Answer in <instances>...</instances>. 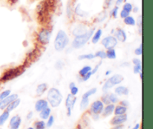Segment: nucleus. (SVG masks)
<instances>
[{
  "mask_svg": "<svg viewBox=\"0 0 153 129\" xmlns=\"http://www.w3.org/2000/svg\"><path fill=\"white\" fill-rule=\"evenodd\" d=\"M111 73H112L111 70H107V71L105 72V76H110V75L111 74Z\"/></svg>",
  "mask_w": 153,
  "mask_h": 129,
  "instance_id": "nucleus-54",
  "label": "nucleus"
},
{
  "mask_svg": "<svg viewBox=\"0 0 153 129\" xmlns=\"http://www.w3.org/2000/svg\"><path fill=\"white\" fill-rule=\"evenodd\" d=\"M136 25L138 26V31L139 34H142V16H139L137 17V21H136Z\"/></svg>",
  "mask_w": 153,
  "mask_h": 129,
  "instance_id": "nucleus-38",
  "label": "nucleus"
},
{
  "mask_svg": "<svg viewBox=\"0 0 153 129\" xmlns=\"http://www.w3.org/2000/svg\"><path fill=\"white\" fill-rule=\"evenodd\" d=\"M55 67L58 70H61L63 68V67H64V64H63V62L61 61H58V62H56Z\"/></svg>",
  "mask_w": 153,
  "mask_h": 129,
  "instance_id": "nucleus-46",
  "label": "nucleus"
},
{
  "mask_svg": "<svg viewBox=\"0 0 153 129\" xmlns=\"http://www.w3.org/2000/svg\"><path fill=\"white\" fill-rule=\"evenodd\" d=\"M140 124L137 123V124H136L134 127H133L132 129H140Z\"/></svg>",
  "mask_w": 153,
  "mask_h": 129,
  "instance_id": "nucleus-53",
  "label": "nucleus"
},
{
  "mask_svg": "<svg viewBox=\"0 0 153 129\" xmlns=\"http://www.w3.org/2000/svg\"><path fill=\"white\" fill-rule=\"evenodd\" d=\"M52 31L47 27H43L37 33V41L41 46H46L50 41Z\"/></svg>",
  "mask_w": 153,
  "mask_h": 129,
  "instance_id": "nucleus-5",
  "label": "nucleus"
},
{
  "mask_svg": "<svg viewBox=\"0 0 153 129\" xmlns=\"http://www.w3.org/2000/svg\"><path fill=\"white\" fill-rule=\"evenodd\" d=\"M47 107H49V103H48L47 100L43 99L37 100L34 105V109L37 112H40L42 110Z\"/></svg>",
  "mask_w": 153,
  "mask_h": 129,
  "instance_id": "nucleus-15",
  "label": "nucleus"
},
{
  "mask_svg": "<svg viewBox=\"0 0 153 129\" xmlns=\"http://www.w3.org/2000/svg\"><path fill=\"white\" fill-rule=\"evenodd\" d=\"M127 108L126 107H124V106L120 105H118L115 106L114 110V115H122L126 113Z\"/></svg>",
  "mask_w": 153,
  "mask_h": 129,
  "instance_id": "nucleus-22",
  "label": "nucleus"
},
{
  "mask_svg": "<svg viewBox=\"0 0 153 129\" xmlns=\"http://www.w3.org/2000/svg\"><path fill=\"white\" fill-rule=\"evenodd\" d=\"M75 13H76V15H78V16H82V17L87 14L86 12H85L84 10H82L80 4H78L76 6V7H75Z\"/></svg>",
  "mask_w": 153,
  "mask_h": 129,
  "instance_id": "nucleus-30",
  "label": "nucleus"
},
{
  "mask_svg": "<svg viewBox=\"0 0 153 129\" xmlns=\"http://www.w3.org/2000/svg\"><path fill=\"white\" fill-rule=\"evenodd\" d=\"M109 93H105L101 97V101L102 102V103L104 105H108L111 104L110 101H109V96H108Z\"/></svg>",
  "mask_w": 153,
  "mask_h": 129,
  "instance_id": "nucleus-33",
  "label": "nucleus"
},
{
  "mask_svg": "<svg viewBox=\"0 0 153 129\" xmlns=\"http://www.w3.org/2000/svg\"><path fill=\"white\" fill-rule=\"evenodd\" d=\"M34 129H45L46 128V122L43 120H39L36 121L34 123Z\"/></svg>",
  "mask_w": 153,
  "mask_h": 129,
  "instance_id": "nucleus-28",
  "label": "nucleus"
},
{
  "mask_svg": "<svg viewBox=\"0 0 153 129\" xmlns=\"http://www.w3.org/2000/svg\"><path fill=\"white\" fill-rule=\"evenodd\" d=\"M118 10H119V7H118L117 5H116L113 9H112L111 11V16H113L114 18L117 17Z\"/></svg>",
  "mask_w": 153,
  "mask_h": 129,
  "instance_id": "nucleus-40",
  "label": "nucleus"
},
{
  "mask_svg": "<svg viewBox=\"0 0 153 129\" xmlns=\"http://www.w3.org/2000/svg\"><path fill=\"white\" fill-rule=\"evenodd\" d=\"M10 93H11V90H5L0 93V102L4 99H5L7 96H8Z\"/></svg>",
  "mask_w": 153,
  "mask_h": 129,
  "instance_id": "nucleus-36",
  "label": "nucleus"
},
{
  "mask_svg": "<svg viewBox=\"0 0 153 129\" xmlns=\"http://www.w3.org/2000/svg\"><path fill=\"white\" fill-rule=\"evenodd\" d=\"M123 9L125 10H126L128 13H131L133 10V5L129 2H126L125 4L123 6Z\"/></svg>",
  "mask_w": 153,
  "mask_h": 129,
  "instance_id": "nucleus-37",
  "label": "nucleus"
},
{
  "mask_svg": "<svg viewBox=\"0 0 153 129\" xmlns=\"http://www.w3.org/2000/svg\"><path fill=\"white\" fill-rule=\"evenodd\" d=\"M33 115H34V113H33L32 111H30V112H28V114H27V116H26V119H28V120H30V119H32V117H33Z\"/></svg>",
  "mask_w": 153,
  "mask_h": 129,
  "instance_id": "nucleus-49",
  "label": "nucleus"
},
{
  "mask_svg": "<svg viewBox=\"0 0 153 129\" xmlns=\"http://www.w3.org/2000/svg\"><path fill=\"white\" fill-rule=\"evenodd\" d=\"M20 102H21V100L19 99V98L16 99H15L14 101H13L11 103H10V104L8 105V106L6 108L5 110H7V111H8L9 113H10V112L13 111L14 109H16V108L19 105Z\"/></svg>",
  "mask_w": 153,
  "mask_h": 129,
  "instance_id": "nucleus-20",
  "label": "nucleus"
},
{
  "mask_svg": "<svg viewBox=\"0 0 153 129\" xmlns=\"http://www.w3.org/2000/svg\"><path fill=\"white\" fill-rule=\"evenodd\" d=\"M120 105L124 106V107L128 108V106L129 105V103H128V102L127 101V100H122V101L120 102Z\"/></svg>",
  "mask_w": 153,
  "mask_h": 129,
  "instance_id": "nucleus-48",
  "label": "nucleus"
},
{
  "mask_svg": "<svg viewBox=\"0 0 153 129\" xmlns=\"http://www.w3.org/2000/svg\"><path fill=\"white\" fill-rule=\"evenodd\" d=\"M21 122H22V119L19 115H15V116H12L10 119V122H9L10 129H19L20 127Z\"/></svg>",
  "mask_w": 153,
  "mask_h": 129,
  "instance_id": "nucleus-14",
  "label": "nucleus"
},
{
  "mask_svg": "<svg viewBox=\"0 0 153 129\" xmlns=\"http://www.w3.org/2000/svg\"><path fill=\"white\" fill-rule=\"evenodd\" d=\"M129 15H130V13L127 12L126 10H123V9L121 10L120 13V17L122 18V19H125L126 17H127V16H129Z\"/></svg>",
  "mask_w": 153,
  "mask_h": 129,
  "instance_id": "nucleus-44",
  "label": "nucleus"
},
{
  "mask_svg": "<svg viewBox=\"0 0 153 129\" xmlns=\"http://www.w3.org/2000/svg\"><path fill=\"white\" fill-rule=\"evenodd\" d=\"M114 93L117 96H128L129 94V90L126 87L120 85L115 88Z\"/></svg>",
  "mask_w": 153,
  "mask_h": 129,
  "instance_id": "nucleus-17",
  "label": "nucleus"
},
{
  "mask_svg": "<svg viewBox=\"0 0 153 129\" xmlns=\"http://www.w3.org/2000/svg\"><path fill=\"white\" fill-rule=\"evenodd\" d=\"M94 33V28H90L89 31L85 34L75 37L74 40L72 42V47L75 49H79L83 47L88 41L91 39Z\"/></svg>",
  "mask_w": 153,
  "mask_h": 129,
  "instance_id": "nucleus-4",
  "label": "nucleus"
},
{
  "mask_svg": "<svg viewBox=\"0 0 153 129\" xmlns=\"http://www.w3.org/2000/svg\"><path fill=\"white\" fill-rule=\"evenodd\" d=\"M10 2H13V3H15L16 1V0H10Z\"/></svg>",
  "mask_w": 153,
  "mask_h": 129,
  "instance_id": "nucleus-58",
  "label": "nucleus"
},
{
  "mask_svg": "<svg viewBox=\"0 0 153 129\" xmlns=\"http://www.w3.org/2000/svg\"><path fill=\"white\" fill-rule=\"evenodd\" d=\"M39 113H39V116H40V119L42 120H46L51 115V108L47 107L43 109V110H42L40 112H39Z\"/></svg>",
  "mask_w": 153,
  "mask_h": 129,
  "instance_id": "nucleus-19",
  "label": "nucleus"
},
{
  "mask_svg": "<svg viewBox=\"0 0 153 129\" xmlns=\"http://www.w3.org/2000/svg\"><path fill=\"white\" fill-rule=\"evenodd\" d=\"M124 0H117V4H120L121 3L123 2Z\"/></svg>",
  "mask_w": 153,
  "mask_h": 129,
  "instance_id": "nucleus-55",
  "label": "nucleus"
},
{
  "mask_svg": "<svg viewBox=\"0 0 153 129\" xmlns=\"http://www.w3.org/2000/svg\"><path fill=\"white\" fill-rule=\"evenodd\" d=\"M95 55L93 53L89 54H84V55H80L78 56V60L79 61H85V60H93L95 58Z\"/></svg>",
  "mask_w": 153,
  "mask_h": 129,
  "instance_id": "nucleus-26",
  "label": "nucleus"
},
{
  "mask_svg": "<svg viewBox=\"0 0 153 129\" xmlns=\"http://www.w3.org/2000/svg\"><path fill=\"white\" fill-rule=\"evenodd\" d=\"M109 101L111 104L115 105L116 103H117L119 102V99H118L117 96L115 93H109Z\"/></svg>",
  "mask_w": 153,
  "mask_h": 129,
  "instance_id": "nucleus-32",
  "label": "nucleus"
},
{
  "mask_svg": "<svg viewBox=\"0 0 153 129\" xmlns=\"http://www.w3.org/2000/svg\"><path fill=\"white\" fill-rule=\"evenodd\" d=\"M112 1H113V0H106L105 3H106V4L108 5V7H109V6L111 5V4L112 3Z\"/></svg>",
  "mask_w": 153,
  "mask_h": 129,
  "instance_id": "nucleus-52",
  "label": "nucleus"
},
{
  "mask_svg": "<svg viewBox=\"0 0 153 129\" xmlns=\"http://www.w3.org/2000/svg\"><path fill=\"white\" fill-rule=\"evenodd\" d=\"M114 37L117 41L121 43H125L127 40V35L126 31L123 28H117L114 31Z\"/></svg>",
  "mask_w": 153,
  "mask_h": 129,
  "instance_id": "nucleus-13",
  "label": "nucleus"
},
{
  "mask_svg": "<svg viewBox=\"0 0 153 129\" xmlns=\"http://www.w3.org/2000/svg\"><path fill=\"white\" fill-rule=\"evenodd\" d=\"M142 43L139 46L138 48H137V49L134 50V54H135L136 55H137V56H140V55H142V54H143V47H142Z\"/></svg>",
  "mask_w": 153,
  "mask_h": 129,
  "instance_id": "nucleus-41",
  "label": "nucleus"
},
{
  "mask_svg": "<svg viewBox=\"0 0 153 129\" xmlns=\"http://www.w3.org/2000/svg\"><path fill=\"white\" fill-rule=\"evenodd\" d=\"M75 129H83V128H82V126H81L80 125H78L77 127H76V128H75Z\"/></svg>",
  "mask_w": 153,
  "mask_h": 129,
  "instance_id": "nucleus-57",
  "label": "nucleus"
},
{
  "mask_svg": "<svg viewBox=\"0 0 153 129\" xmlns=\"http://www.w3.org/2000/svg\"><path fill=\"white\" fill-rule=\"evenodd\" d=\"M69 41L70 40L67 33L63 30H59L54 40V48L57 52H62L66 49Z\"/></svg>",
  "mask_w": 153,
  "mask_h": 129,
  "instance_id": "nucleus-3",
  "label": "nucleus"
},
{
  "mask_svg": "<svg viewBox=\"0 0 153 129\" xmlns=\"http://www.w3.org/2000/svg\"><path fill=\"white\" fill-rule=\"evenodd\" d=\"M124 126L123 125H114L113 128H111V129H123Z\"/></svg>",
  "mask_w": 153,
  "mask_h": 129,
  "instance_id": "nucleus-50",
  "label": "nucleus"
},
{
  "mask_svg": "<svg viewBox=\"0 0 153 129\" xmlns=\"http://www.w3.org/2000/svg\"><path fill=\"white\" fill-rule=\"evenodd\" d=\"M117 39L115 38L114 36L113 35L107 36V37H104L101 41V44L106 49H114L115 46L117 45Z\"/></svg>",
  "mask_w": 153,
  "mask_h": 129,
  "instance_id": "nucleus-7",
  "label": "nucleus"
},
{
  "mask_svg": "<svg viewBox=\"0 0 153 129\" xmlns=\"http://www.w3.org/2000/svg\"><path fill=\"white\" fill-rule=\"evenodd\" d=\"M92 70V67L91 66H85V67H82L80 70L79 71V75L80 77H83L85 75L88 74V73L91 72Z\"/></svg>",
  "mask_w": 153,
  "mask_h": 129,
  "instance_id": "nucleus-27",
  "label": "nucleus"
},
{
  "mask_svg": "<svg viewBox=\"0 0 153 129\" xmlns=\"http://www.w3.org/2000/svg\"><path fill=\"white\" fill-rule=\"evenodd\" d=\"M132 63L134 65H138V64H141V60L139 59V58H133Z\"/></svg>",
  "mask_w": 153,
  "mask_h": 129,
  "instance_id": "nucleus-47",
  "label": "nucleus"
},
{
  "mask_svg": "<svg viewBox=\"0 0 153 129\" xmlns=\"http://www.w3.org/2000/svg\"><path fill=\"white\" fill-rule=\"evenodd\" d=\"M124 80V77L120 74H115L113 76L109 78L106 80L102 86V91L104 93H107L108 90L111 89L114 86L120 85Z\"/></svg>",
  "mask_w": 153,
  "mask_h": 129,
  "instance_id": "nucleus-6",
  "label": "nucleus"
},
{
  "mask_svg": "<svg viewBox=\"0 0 153 129\" xmlns=\"http://www.w3.org/2000/svg\"><path fill=\"white\" fill-rule=\"evenodd\" d=\"M0 129H1V128H0Z\"/></svg>",
  "mask_w": 153,
  "mask_h": 129,
  "instance_id": "nucleus-60",
  "label": "nucleus"
},
{
  "mask_svg": "<svg viewBox=\"0 0 153 129\" xmlns=\"http://www.w3.org/2000/svg\"><path fill=\"white\" fill-rule=\"evenodd\" d=\"M18 98H19V96H18L17 94H10L8 96H7L5 99H4L0 102V110H5L6 108L8 106V105L10 103H11L12 102L14 101L15 99H16Z\"/></svg>",
  "mask_w": 153,
  "mask_h": 129,
  "instance_id": "nucleus-11",
  "label": "nucleus"
},
{
  "mask_svg": "<svg viewBox=\"0 0 153 129\" xmlns=\"http://www.w3.org/2000/svg\"><path fill=\"white\" fill-rule=\"evenodd\" d=\"M70 90V94H72L73 96H76L79 93V88L77 87L76 86L73 87V88H71Z\"/></svg>",
  "mask_w": 153,
  "mask_h": 129,
  "instance_id": "nucleus-45",
  "label": "nucleus"
},
{
  "mask_svg": "<svg viewBox=\"0 0 153 129\" xmlns=\"http://www.w3.org/2000/svg\"><path fill=\"white\" fill-rule=\"evenodd\" d=\"M26 129H34V128H33V127H29V128H26Z\"/></svg>",
  "mask_w": 153,
  "mask_h": 129,
  "instance_id": "nucleus-59",
  "label": "nucleus"
},
{
  "mask_svg": "<svg viewBox=\"0 0 153 129\" xmlns=\"http://www.w3.org/2000/svg\"><path fill=\"white\" fill-rule=\"evenodd\" d=\"M97 92V88L96 87L91 88V89H90L89 90H88L87 92H85V93L83 94V96H82V98H89V97L91 96L94 95V94H95Z\"/></svg>",
  "mask_w": 153,
  "mask_h": 129,
  "instance_id": "nucleus-31",
  "label": "nucleus"
},
{
  "mask_svg": "<svg viewBox=\"0 0 153 129\" xmlns=\"http://www.w3.org/2000/svg\"><path fill=\"white\" fill-rule=\"evenodd\" d=\"M48 90V85L46 83H42L37 85V88H36V94L37 96H40L43 95L45 92Z\"/></svg>",
  "mask_w": 153,
  "mask_h": 129,
  "instance_id": "nucleus-18",
  "label": "nucleus"
},
{
  "mask_svg": "<svg viewBox=\"0 0 153 129\" xmlns=\"http://www.w3.org/2000/svg\"><path fill=\"white\" fill-rule=\"evenodd\" d=\"M77 101V98L76 96H73L72 94H68L65 101V105L67 108V116H70L72 114V110L74 108L75 104Z\"/></svg>",
  "mask_w": 153,
  "mask_h": 129,
  "instance_id": "nucleus-9",
  "label": "nucleus"
},
{
  "mask_svg": "<svg viewBox=\"0 0 153 129\" xmlns=\"http://www.w3.org/2000/svg\"><path fill=\"white\" fill-rule=\"evenodd\" d=\"M46 100L51 107L55 108L60 106V105L62 102L63 96L59 90L55 87H52L48 90Z\"/></svg>",
  "mask_w": 153,
  "mask_h": 129,
  "instance_id": "nucleus-2",
  "label": "nucleus"
},
{
  "mask_svg": "<svg viewBox=\"0 0 153 129\" xmlns=\"http://www.w3.org/2000/svg\"><path fill=\"white\" fill-rule=\"evenodd\" d=\"M90 30V28H88V26L85 24L80 23L76 25L74 27L73 30V34L74 37H78V36L82 35V34H85V33L88 32Z\"/></svg>",
  "mask_w": 153,
  "mask_h": 129,
  "instance_id": "nucleus-10",
  "label": "nucleus"
},
{
  "mask_svg": "<svg viewBox=\"0 0 153 129\" xmlns=\"http://www.w3.org/2000/svg\"><path fill=\"white\" fill-rule=\"evenodd\" d=\"M106 58H108L111 60H114L117 58L116 51L114 49H109L106 51Z\"/></svg>",
  "mask_w": 153,
  "mask_h": 129,
  "instance_id": "nucleus-24",
  "label": "nucleus"
},
{
  "mask_svg": "<svg viewBox=\"0 0 153 129\" xmlns=\"http://www.w3.org/2000/svg\"><path fill=\"white\" fill-rule=\"evenodd\" d=\"M101 64H102V61H100V62H99L98 64H97L94 69H92V70H91V73H92V75L96 74V73L98 72V70H99V69H100V67L101 66Z\"/></svg>",
  "mask_w": 153,
  "mask_h": 129,
  "instance_id": "nucleus-43",
  "label": "nucleus"
},
{
  "mask_svg": "<svg viewBox=\"0 0 153 129\" xmlns=\"http://www.w3.org/2000/svg\"><path fill=\"white\" fill-rule=\"evenodd\" d=\"M127 119H128V116H127L126 113L122 115H115L111 119L110 123L113 126H114V125H123V124L126 122Z\"/></svg>",
  "mask_w": 153,
  "mask_h": 129,
  "instance_id": "nucleus-12",
  "label": "nucleus"
},
{
  "mask_svg": "<svg viewBox=\"0 0 153 129\" xmlns=\"http://www.w3.org/2000/svg\"><path fill=\"white\" fill-rule=\"evenodd\" d=\"M102 35V30L100 29V28L97 30V31L95 33H94L92 37H91V39H92V43L97 44L100 41V39H101Z\"/></svg>",
  "mask_w": 153,
  "mask_h": 129,
  "instance_id": "nucleus-21",
  "label": "nucleus"
},
{
  "mask_svg": "<svg viewBox=\"0 0 153 129\" xmlns=\"http://www.w3.org/2000/svg\"><path fill=\"white\" fill-rule=\"evenodd\" d=\"M139 74H140V79H143V73H142V71L140 72V73H139Z\"/></svg>",
  "mask_w": 153,
  "mask_h": 129,
  "instance_id": "nucleus-56",
  "label": "nucleus"
},
{
  "mask_svg": "<svg viewBox=\"0 0 153 129\" xmlns=\"http://www.w3.org/2000/svg\"><path fill=\"white\" fill-rule=\"evenodd\" d=\"M123 22L126 25H130V26H134L136 25V20L133 16H130V15L123 19Z\"/></svg>",
  "mask_w": 153,
  "mask_h": 129,
  "instance_id": "nucleus-25",
  "label": "nucleus"
},
{
  "mask_svg": "<svg viewBox=\"0 0 153 129\" xmlns=\"http://www.w3.org/2000/svg\"><path fill=\"white\" fill-rule=\"evenodd\" d=\"M75 86H76V84L74 82H70V85H69V89H71V88H73Z\"/></svg>",
  "mask_w": 153,
  "mask_h": 129,
  "instance_id": "nucleus-51",
  "label": "nucleus"
},
{
  "mask_svg": "<svg viewBox=\"0 0 153 129\" xmlns=\"http://www.w3.org/2000/svg\"><path fill=\"white\" fill-rule=\"evenodd\" d=\"M104 107L105 105L103 104L101 100H97L91 104V107H90L89 113L91 114H102Z\"/></svg>",
  "mask_w": 153,
  "mask_h": 129,
  "instance_id": "nucleus-8",
  "label": "nucleus"
},
{
  "mask_svg": "<svg viewBox=\"0 0 153 129\" xmlns=\"http://www.w3.org/2000/svg\"><path fill=\"white\" fill-rule=\"evenodd\" d=\"M9 116H10V113L6 110H3L2 113L0 115V126H2L5 123L6 121L8 119Z\"/></svg>",
  "mask_w": 153,
  "mask_h": 129,
  "instance_id": "nucleus-23",
  "label": "nucleus"
},
{
  "mask_svg": "<svg viewBox=\"0 0 153 129\" xmlns=\"http://www.w3.org/2000/svg\"><path fill=\"white\" fill-rule=\"evenodd\" d=\"M95 57L96 58H100L101 60L105 59L106 58V52L105 51H98L95 53Z\"/></svg>",
  "mask_w": 153,
  "mask_h": 129,
  "instance_id": "nucleus-34",
  "label": "nucleus"
},
{
  "mask_svg": "<svg viewBox=\"0 0 153 129\" xmlns=\"http://www.w3.org/2000/svg\"><path fill=\"white\" fill-rule=\"evenodd\" d=\"M25 70H26V67L22 64L17 67L7 69L0 76V84L7 83L9 81L13 80L19 77L25 73Z\"/></svg>",
  "mask_w": 153,
  "mask_h": 129,
  "instance_id": "nucleus-1",
  "label": "nucleus"
},
{
  "mask_svg": "<svg viewBox=\"0 0 153 129\" xmlns=\"http://www.w3.org/2000/svg\"><path fill=\"white\" fill-rule=\"evenodd\" d=\"M92 73H91V72H90V73H88V74L85 75V76H83V77H81V81L82 82H87L88 80H89L90 79H91V77L92 76Z\"/></svg>",
  "mask_w": 153,
  "mask_h": 129,
  "instance_id": "nucleus-42",
  "label": "nucleus"
},
{
  "mask_svg": "<svg viewBox=\"0 0 153 129\" xmlns=\"http://www.w3.org/2000/svg\"><path fill=\"white\" fill-rule=\"evenodd\" d=\"M142 71V64H138V65H134L133 67V72L134 74H139Z\"/></svg>",
  "mask_w": 153,
  "mask_h": 129,
  "instance_id": "nucleus-39",
  "label": "nucleus"
},
{
  "mask_svg": "<svg viewBox=\"0 0 153 129\" xmlns=\"http://www.w3.org/2000/svg\"><path fill=\"white\" fill-rule=\"evenodd\" d=\"M115 108V105L114 104H108V105H106L105 107H104V109L102 110V116L104 117H108V116H111L112 113H114V110Z\"/></svg>",
  "mask_w": 153,
  "mask_h": 129,
  "instance_id": "nucleus-16",
  "label": "nucleus"
},
{
  "mask_svg": "<svg viewBox=\"0 0 153 129\" xmlns=\"http://www.w3.org/2000/svg\"><path fill=\"white\" fill-rule=\"evenodd\" d=\"M89 98H82L80 102V109L82 110H85L89 105Z\"/></svg>",
  "mask_w": 153,
  "mask_h": 129,
  "instance_id": "nucleus-29",
  "label": "nucleus"
},
{
  "mask_svg": "<svg viewBox=\"0 0 153 129\" xmlns=\"http://www.w3.org/2000/svg\"><path fill=\"white\" fill-rule=\"evenodd\" d=\"M54 122H55V117L52 115H50L49 117L47 119V122L46 123V128H51V127L53 125Z\"/></svg>",
  "mask_w": 153,
  "mask_h": 129,
  "instance_id": "nucleus-35",
  "label": "nucleus"
}]
</instances>
